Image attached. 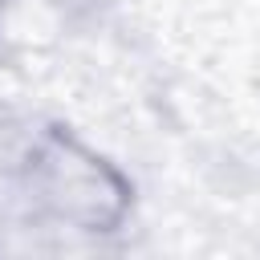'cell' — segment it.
Listing matches in <instances>:
<instances>
[{"label": "cell", "instance_id": "cell-2", "mask_svg": "<svg viewBox=\"0 0 260 260\" xmlns=\"http://www.w3.org/2000/svg\"><path fill=\"white\" fill-rule=\"evenodd\" d=\"M0 4H4V0H0Z\"/></svg>", "mask_w": 260, "mask_h": 260}, {"label": "cell", "instance_id": "cell-1", "mask_svg": "<svg viewBox=\"0 0 260 260\" xmlns=\"http://www.w3.org/2000/svg\"><path fill=\"white\" fill-rule=\"evenodd\" d=\"M20 183L41 215L77 232H114L134 199L126 175L61 126L32 142Z\"/></svg>", "mask_w": 260, "mask_h": 260}]
</instances>
